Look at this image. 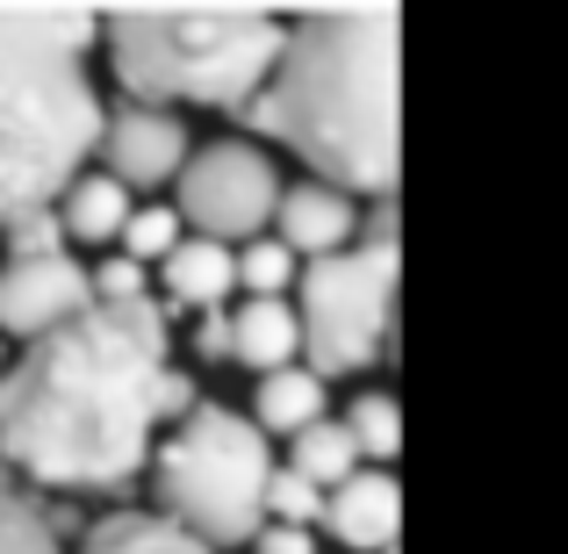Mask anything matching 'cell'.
Returning <instances> with one entry per match:
<instances>
[{
	"label": "cell",
	"mask_w": 568,
	"mask_h": 554,
	"mask_svg": "<svg viewBox=\"0 0 568 554\" xmlns=\"http://www.w3.org/2000/svg\"><path fill=\"white\" fill-rule=\"evenodd\" d=\"M252 554H317V533L310 526H260Z\"/></svg>",
	"instance_id": "25"
},
{
	"label": "cell",
	"mask_w": 568,
	"mask_h": 554,
	"mask_svg": "<svg viewBox=\"0 0 568 554\" xmlns=\"http://www.w3.org/2000/svg\"><path fill=\"white\" fill-rule=\"evenodd\" d=\"M295 281H303V260H295L274 231L237 245V289H245V303H288Z\"/></svg>",
	"instance_id": "18"
},
{
	"label": "cell",
	"mask_w": 568,
	"mask_h": 554,
	"mask_svg": "<svg viewBox=\"0 0 568 554\" xmlns=\"http://www.w3.org/2000/svg\"><path fill=\"white\" fill-rule=\"evenodd\" d=\"M266 526H324V490L288 461H274V483H266Z\"/></svg>",
	"instance_id": "22"
},
{
	"label": "cell",
	"mask_w": 568,
	"mask_h": 554,
	"mask_svg": "<svg viewBox=\"0 0 568 554\" xmlns=\"http://www.w3.org/2000/svg\"><path fill=\"white\" fill-rule=\"evenodd\" d=\"M274 238L303 266L338 260V252L361 245V202H353V194H338V188H324V181H295V188H281Z\"/></svg>",
	"instance_id": "10"
},
{
	"label": "cell",
	"mask_w": 568,
	"mask_h": 554,
	"mask_svg": "<svg viewBox=\"0 0 568 554\" xmlns=\"http://www.w3.org/2000/svg\"><path fill=\"white\" fill-rule=\"evenodd\" d=\"M194 159L187 123L173 109H144V101H123V109L101 123V173L123 181L130 194H159L181 181V167Z\"/></svg>",
	"instance_id": "9"
},
{
	"label": "cell",
	"mask_w": 568,
	"mask_h": 554,
	"mask_svg": "<svg viewBox=\"0 0 568 554\" xmlns=\"http://www.w3.org/2000/svg\"><path fill=\"white\" fill-rule=\"evenodd\" d=\"M94 310V274H87L72 252H51V260H8L0 266V332L37 346V339L65 332L72 318Z\"/></svg>",
	"instance_id": "8"
},
{
	"label": "cell",
	"mask_w": 568,
	"mask_h": 554,
	"mask_svg": "<svg viewBox=\"0 0 568 554\" xmlns=\"http://www.w3.org/2000/svg\"><path fill=\"white\" fill-rule=\"evenodd\" d=\"M266 483H274V454L252 417L231 403H194L181 425L152 446V504L166 526L209 554L252 547L266 526Z\"/></svg>",
	"instance_id": "5"
},
{
	"label": "cell",
	"mask_w": 568,
	"mask_h": 554,
	"mask_svg": "<svg viewBox=\"0 0 568 554\" xmlns=\"http://www.w3.org/2000/svg\"><path fill=\"white\" fill-rule=\"evenodd\" d=\"M94 303H152V274L115 252V260L94 266Z\"/></svg>",
	"instance_id": "24"
},
{
	"label": "cell",
	"mask_w": 568,
	"mask_h": 554,
	"mask_svg": "<svg viewBox=\"0 0 568 554\" xmlns=\"http://www.w3.org/2000/svg\"><path fill=\"white\" fill-rule=\"evenodd\" d=\"M80 554H209V547L187 541L181 526H166L159 512H115L101 526H87Z\"/></svg>",
	"instance_id": "16"
},
{
	"label": "cell",
	"mask_w": 568,
	"mask_h": 554,
	"mask_svg": "<svg viewBox=\"0 0 568 554\" xmlns=\"http://www.w3.org/2000/svg\"><path fill=\"white\" fill-rule=\"evenodd\" d=\"M288 469H295V475H310L324 497H332L338 483H353V475H361V446H353L346 417H324V425L295 432V440H288Z\"/></svg>",
	"instance_id": "17"
},
{
	"label": "cell",
	"mask_w": 568,
	"mask_h": 554,
	"mask_svg": "<svg viewBox=\"0 0 568 554\" xmlns=\"http://www.w3.org/2000/svg\"><path fill=\"white\" fill-rule=\"evenodd\" d=\"M295 318H303V367L317 382L361 374L388 353V339H396V216H388V202L353 252L303 266Z\"/></svg>",
	"instance_id": "6"
},
{
	"label": "cell",
	"mask_w": 568,
	"mask_h": 554,
	"mask_svg": "<svg viewBox=\"0 0 568 554\" xmlns=\"http://www.w3.org/2000/svg\"><path fill=\"white\" fill-rule=\"evenodd\" d=\"M346 432H353V446H361V461H396V446H403V411H396V396H388V389L353 396Z\"/></svg>",
	"instance_id": "21"
},
{
	"label": "cell",
	"mask_w": 568,
	"mask_h": 554,
	"mask_svg": "<svg viewBox=\"0 0 568 554\" xmlns=\"http://www.w3.org/2000/svg\"><path fill=\"white\" fill-rule=\"evenodd\" d=\"M0 554H65L58 518L14 483H0Z\"/></svg>",
	"instance_id": "19"
},
{
	"label": "cell",
	"mask_w": 568,
	"mask_h": 554,
	"mask_svg": "<svg viewBox=\"0 0 568 554\" xmlns=\"http://www.w3.org/2000/svg\"><path fill=\"white\" fill-rule=\"evenodd\" d=\"M396 526H403V490L388 469H361L353 483H338L324 497V533L353 554H388L396 547Z\"/></svg>",
	"instance_id": "11"
},
{
	"label": "cell",
	"mask_w": 568,
	"mask_h": 554,
	"mask_svg": "<svg viewBox=\"0 0 568 554\" xmlns=\"http://www.w3.org/2000/svg\"><path fill=\"white\" fill-rule=\"evenodd\" d=\"M173 252H181V209H173V202L130 209V223H123V260H138L144 274H152V266L173 260Z\"/></svg>",
	"instance_id": "20"
},
{
	"label": "cell",
	"mask_w": 568,
	"mask_h": 554,
	"mask_svg": "<svg viewBox=\"0 0 568 554\" xmlns=\"http://www.w3.org/2000/svg\"><path fill=\"white\" fill-rule=\"evenodd\" d=\"M109 72L144 109H231L245 115L266 94L288 22L274 14H115L101 22Z\"/></svg>",
	"instance_id": "4"
},
{
	"label": "cell",
	"mask_w": 568,
	"mask_h": 554,
	"mask_svg": "<svg viewBox=\"0 0 568 554\" xmlns=\"http://www.w3.org/2000/svg\"><path fill=\"white\" fill-rule=\"evenodd\" d=\"M181 223L209 245H252V238L274 231V209H281V167L260 152L252 138H216V144H194V159L181 167Z\"/></svg>",
	"instance_id": "7"
},
{
	"label": "cell",
	"mask_w": 568,
	"mask_h": 554,
	"mask_svg": "<svg viewBox=\"0 0 568 554\" xmlns=\"http://www.w3.org/2000/svg\"><path fill=\"white\" fill-rule=\"evenodd\" d=\"M0 374H8V346H0Z\"/></svg>",
	"instance_id": "26"
},
{
	"label": "cell",
	"mask_w": 568,
	"mask_h": 554,
	"mask_svg": "<svg viewBox=\"0 0 568 554\" xmlns=\"http://www.w3.org/2000/svg\"><path fill=\"white\" fill-rule=\"evenodd\" d=\"M245 123L288 144L310 181L353 202L361 194L388 202L396 194V8L295 22Z\"/></svg>",
	"instance_id": "2"
},
{
	"label": "cell",
	"mask_w": 568,
	"mask_h": 554,
	"mask_svg": "<svg viewBox=\"0 0 568 554\" xmlns=\"http://www.w3.org/2000/svg\"><path fill=\"white\" fill-rule=\"evenodd\" d=\"M166 310L94 303L0 374V469L51 497H115L152 469Z\"/></svg>",
	"instance_id": "1"
},
{
	"label": "cell",
	"mask_w": 568,
	"mask_h": 554,
	"mask_svg": "<svg viewBox=\"0 0 568 554\" xmlns=\"http://www.w3.org/2000/svg\"><path fill=\"white\" fill-rule=\"evenodd\" d=\"M237 295V252L231 245H209V238H181V252H173L166 266H159V310L166 318H181V310H194V318H223Z\"/></svg>",
	"instance_id": "12"
},
{
	"label": "cell",
	"mask_w": 568,
	"mask_h": 554,
	"mask_svg": "<svg viewBox=\"0 0 568 554\" xmlns=\"http://www.w3.org/2000/svg\"><path fill=\"white\" fill-rule=\"evenodd\" d=\"M223 361L252 367L260 382L295 367L303 361V318H295V303H237L223 318Z\"/></svg>",
	"instance_id": "13"
},
{
	"label": "cell",
	"mask_w": 568,
	"mask_h": 554,
	"mask_svg": "<svg viewBox=\"0 0 568 554\" xmlns=\"http://www.w3.org/2000/svg\"><path fill=\"white\" fill-rule=\"evenodd\" d=\"M51 252H65V223H58V209H37V216L8 223V260H51Z\"/></svg>",
	"instance_id": "23"
},
{
	"label": "cell",
	"mask_w": 568,
	"mask_h": 554,
	"mask_svg": "<svg viewBox=\"0 0 568 554\" xmlns=\"http://www.w3.org/2000/svg\"><path fill=\"white\" fill-rule=\"evenodd\" d=\"M94 43V14H0V231L58 209L101 152L109 109L87 80Z\"/></svg>",
	"instance_id": "3"
},
{
	"label": "cell",
	"mask_w": 568,
	"mask_h": 554,
	"mask_svg": "<svg viewBox=\"0 0 568 554\" xmlns=\"http://www.w3.org/2000/svg\"><path fill=\"white\" fill-rule=\"evenodd\" d=\"M324 403H332V396H324V382L295 361V367H281V374H266V382H260V396H252V425L295 440V432L324 425Z\"/></svg>",
	"instance_id": "15"
},
{
	"label": "cell",
	"mask_w": 568,
	"mask_h": 554,
	"mask_svg": "<svg viewBox=\"0 0 568 554\" xmlns=\"http://www.w3.org/2000/svg\"><path fill=\"white\" fill-rule=\"evenodd\" d=\"M130 188L109 181V173H80L65 194H58V223H65L72 245H123V223H130Z\"/></svg>",
	"instance_id": "14"
}]
</instances>
